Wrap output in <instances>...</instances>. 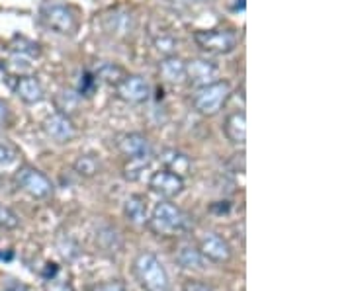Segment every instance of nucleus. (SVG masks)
I'll use <instances>...</instances> for the list:
<instances>
[{
	"label": "nucleus",
	"instance_id": "obj_1",
	"mask_svg": "<svg viewBox=\"0 0 352 291\" xmlns=\"http://www.w3.org/2000/svg\"><path fill=\"white\" fill-rule=\"evenodd\" d=\"M131 270L139 286L145 291H170L168 272L161 262V258L151 251H141L133 258Z\"/></svg>",
	"mask_w": 352,
	"mask_h": 291
},
{
	"label": "nucleus",
	"instance_id": "obj_2",
	"mask_svg": "<svg viewBox=\"0 0 352 291\" xmlns=\"http://www.w3.org/2000/svg\"><path fill=\"white\" fill-rule=\"evenodd\" d=\"M147 227L157 237H176L190 229V217L178 205L170 202H159L153 207Z\"/></svg>",
	"mask_w": 352,
	"mask_h": 291
},
{
	"label": "nucleus",
	"instance_id": "obj_3",
	"mask_svg": "<svg viewBox=\"0 0 352 291\" xmlns=\"http://www.w3.org/2000/svg\"><path fill=\"white\" fill-rule=\"evenodd\" d=\"M231 96V86L226 80H215L212 84H206L196 90L192 96L194 110L201 115H215L226 106L227 98Z\"/></svg>",
	"mask_w": 352,
	"mask_h": 291
},
{
	"label": "nucleus",
	"instance_id": "obj_4",
	"mask_svg": "<svg viewBox=\"0 0 352 291\" xmlns=\"http://www.w3.org/2000/svg\"><path fill=\"white\" fill-rule=\"evenodd\" d=\"M14 182L20 190L32 196L34 200H47L53 194V182L43 172H39L38 168L32 166H22L14 174Z\"/></svg>",
	"mask_w": 352,
	"mask_h": 291
},
{
	"label": "nucleus",
	"instance_id": "obj_5",
	"mask_svg": "<svg viewBox=\"0 0 352 291\" xmlns=\"http://www.w3.org/2000/svg\"><path fill=\"white\" fill-rule=\"evenodd\" d=\"M194 41L210 55H227L237 47V36L231 30H201L194 34Z\"/></svg>",
	"mask_w": 352,
	"mask_h": 291
},
{
	"label": "nucleus",
	"instance_id": "obj_6",
	"mask_svg": "<svg viewBox=\"0 0 352 291\" xmlns=\"http://www.w3.org/2000/svg\"><path fill=\"white\" fill-rule=\"evenodd\" d=\"M196 248L200 251V254L206 260H210L214 264H227L233 258L231 244L214 231H208V233L200 235Z\"/></svg>",
	"mask_w": 352,
	"mask_h": 291
},
{
	"label": "nucleus",
	"instance_id": "obj_7",
	"mask_svg": "<svg viewBox=\"0 0 352 291\" xmlns=\"http://www.w3.org/2000/svg\"><path fill=\"white\" fill-rule=\"evenodd\" d=\"M118 149L126 156L127 161L135 163H151L153 149L149 139L141 133H126L118 141Z\"/></svg>",
	"mask_w": 352,
	"mask_h": 291
},
{
	"label": "nucleus",
	"instance_id": "obj_8",
	"mask_svg": "<svg viewBox=\"0 0 352 291\" xmlns=\"http://www.w3.org/2000/svg\"><path fill=\"white\" fill-rule=\"evenodd\" d=\"M116 94L120 100L127 102V104H143L149 100V82L139 75H126L118 84H116Z\"/></svg>",
	"mask_w": 352,
	"mask_h": 291
},
{
	"label": "nucleus",
	"instance_id": "obj_9",
	"mask_svg": "<svg viewBox=\"0 0 352 291\" xmlns=\"http://www.w3.org/2000/svg\"><path fill=\"white\" fill-rule=\"evenodd\" d=\"M149 188L157 196L173 200V198L180 196L184 191V178L164 168V170H159V172L153 174L151 180H149Z\"/></svg>",
	"mask_w": 352,
	"mask_h": 291
},
{
	"label": "nucleus",
	"instance_id": "obj_10",
	"mask_svg": "<svg viewBox=\"0 0 352 291\" xmlns=\"http://www.w3.org/2000/svg\"><path fill=\"white\" fill-rule=\"evenodd\" d=\"M41 18H43V22H45L47 27L59 32V34H71L76 25L75 14L67 6H57V4L45 6L41 10Z\"/></svg>",
	"mask_w": 352,
	"mask_h": 291
},
{
	"label": "nucleus",
	"instance_id": "obj_11",
	"mask_svg": "<svg viewBox=\"0 0 352 291\" xmlns=\"http://www.w3.org/2000/svg\"><path fill=\"white\" fill-rule=\"evenodd\" d=\"M217 78V67L208 59H192L186 63V80L190 86L201 89L206 84H212Z\"/></svg>",
	"mask_w": 352,
	"mask_h": 291
},
{
	"label": "nucleus",
	"instance_id": "obj_12",
	"mask_svg": "<svg viewBox=\"0 0 352 291\" xmlns=\"http://www.w3.org/2000/svg\"><path fill=\"white\" fill-rule=\"evenodd\" d=\"M43 129L50 135L51 139L57 143H69L75 137V126L71 121V117L65 114H53L43 121Z\"/></svg>",
	"mask_w": 352,
	"mask_h": 291
},
{
	"label": "nucleus",
	"instance_id": "obj_13",
	"mask_svg": "<svg viewBox=\"0 0 352 291\" xmlns=\"http://www.w3.org/2000/svg\"><path fill=\"white\" fill-rule=\"evenodd\" d=\"M124 216H126L127 223H131V225H135V227H143V225H147V200L143 198V196H138V194H133V196H129L124 203Z\"/></svg>",
	"mask_w": 352,
	"mask_h": 291
},
{
	"label": "nucleus",
	"instance_id": "obj_14",
	"mask_svg": "<svg viewBox=\"0 0 352 291\" xmlns=\"http://www.w3.org/2000/svg\"><path fill=\"white\" fill-rule=\"evenodd\" d=\"M14 92L25 102V104H38L43 100V89L34 76H18L14 82Z\"/></svg>",
	"mask_w": 352,
	"mask_h": 291
},
{
	"label": "nucleus",
	"instance_id": "obj_15",
	"mask_svg": "<svg viewBox=\"0 0 352 291\" xmlns=\"http://www.w3.org/2000/svg\"><path fill=\"white\" fill-rule=\"evenodd\" d=\"M159 159H161V163H163L166 170L175 172L178 176L184 178L192 170V161H190L188 154L176 151V149H164Z\"/></svg>",
	"mask_w": 352,
	"mask_h": 291
},
{
	"label": "nucleus",
	"instance_id": "obj_16",
	"mask_svg": "<svg viewBox=\"0 0 352 291\" xmlns=\"http://www.w3.org/2000/svg\"><path fill=\"white\" fill-rule=\"evenodd\" d=\"M159 73L166 82L170 84H180L186 80V63L182 59H178L176 55H168L164 61L159 65Z\"/></svg>",
	"mask_w": 352,
	"mask_h": 291
},
{
	"label": "nucleus",
	"instance_id": "obj_17",
	"mask_svg": "<svg viewBox=\"0 0 352 291\" xmlns=\"http://www.w3.org/2000/svg\"><path fill=\"white\" fill-rule=\"evenodd\" d=\"M223 133L226 137L233 145H245V139H247V121H245V114L243 112H237V114H231L226 119L223 124Z\"/></svg>",
	"mask_w": 352,
	"mask_h": 291
},
{
	"label": "nucleus",
	"instance_id": "obj_18",
	"mask_svg": "<svg viewBox=\"0 0 352 291\" xmlns=\"http://www.w3.org/2000/svg\"><path fill=\"white\" fill-rule=\"evenodd\" d=\"M175 262L180 268H184V270H200V268H204L206 258L201 256L200 251H198L196 246L184 244V246L176 253Z\"/></svg>",
	"mask_w": 352,
	"mask_h": 291
},
{
	"label": "nucleus",
	"instance_id": "obj_19",
	"mask_svg": "<svg viewBox=\"0 0 352 291\" xmlns=\"http://www.w3.org/2000/svg\"><path fill=\"white\" fill-rule=\"evenodd\" d=\"M104 27H106V32H110L113 36H127L133 30V18L129 14L113 12L106 16Z\"/></svg>",
	"mask_w": 352,
	"mask_h": 291
},
{
	"label": "nucleus",
	"instance_id": "obj_20",
	"mask_svg": "<svg viewBox=\"0 0 352 291\" xmlns=\"http://www.w3.org/2000/svg\"><path fill=\"white\" fill-rule=\"evenodd\" d=\"M75 170L76 174H80V176L85 178L96 176L98 170H100V161H98L96 156H92V154H82V156L76 159Z\"/></svg>",
	"mask_w": 352,
	"mask_h": 291
},
{
	"label": "nucleus",
	"instance_id": "obj_21",
	"mask_svg": "<svg viewBox=\"0 0 352 291\" xmlns=\"http://www.w3.org/2000/svg\"><path fill=\"white\" fill-rule=\"evenodd\" d=\"M126 76L124 73V69L122 67H118V65H112V63H104L100 65V69L96 71V78H102V80H106L108 84H118L122 78Z\"/></svg>",
	"mask_w": 352,
	"mask_h": 291
},
{
	"label": "nucleus",
	"instance_id": "obj_22",
	"mask_svg": "<svg viewBox=\"0 0 352 291\" xmlns=\"http://www.w3.org/2000/svg\"><path fill=\"white\" fill-rule=\"evenodd\" d=\"M96 84H98L96 75H92V73H82L80 80H78V94H80V96H90V94L94 92V89H96Z\"/></svg>",
	"mask_w": 352,
	"mask_h": 291
},
{
	"label": "nucleus",
	"instance_id": "obj_23",
	"mask_svg": "<svg viewBox=\"0 0 352 291\" xmlns=\"http://www.w3.org/2000/svg\"><path fill=\"white\" fill-rule=\"evenodd\" d=\"M20 225V217L14 213L10 207L0 203V227L4 229H16Z\"/></svg>",
	"mask_w": 352,
	"mask_h": 291
},
{
	"label": "nucleus",
	"instance_id": "obj_24",
	"mask_svg": "<svg viewBox=\"0 0 352 291\" xmlns=\"http://www.w3.org/2000/svg\"><path fill=\"white\" fill-rule=\"evenodd\" d=\"M57 108H59V114H71L76 110V96H73L71 92H61L59 98H57Z\"/></svg>",
	"mask_w": 352,
	"mask_h": 291
},
{
	"label": "nucleus",
	"instance_id": "obj_25",
	"mask_svg": "<svg viewBox=\"0 0 352 291\" xmlns=\"http://www.w3.org/2000/svg\"><path fill=\"white\" fill-rule=\"evenodd\" d=\"M16 156H18V152H16L12 145L8 141L0 139V165H12Z\"/></svg>",
	"mask_w": 352,
	"mask_h": 291
},
{
	"label": "nucleus",
	"instance_id": "obj_26",
	"mask_svg": "<svg viewBox=\"0 0 352 291\" xmlns=\"http://www.w3.org/2000/svg\"><path fill=\"white\" fill-rule=\"evenodd\" d=\"M45 291H75L71 281L65 278H59V274L55 278H51L45 281Z\"/></svg>",
	"mask_w": 352,
	"mask_h": 291
},
{
	"label": "nucleus",
	"instance_id": "obj_27",
	"mask_svg": "<svg viewBox=\"0 0 352 291\" xmlns=\"http://www.w3.org/2000/svg\"><path fill=\"white\" fill-rule=\"evenodd\" d=\"M155 45H157V49L161 51V53H164V55L168 57V55H173V51H175L176 41L173 38H168V36H164V38L155 39Z\"/></svg>",
	"mask_w": 352,
	"mask_h": 291
},
{
	"label": "nucleus",
	"instance_id": "obj_28",
	"mask_svg": "<svg viewBox=\"0 0 352 291\" xmlns=\"http://www.w3.org/2000/svg\"><path fill=\"white\" fill-rule=\"evenodd\" d=\"M92 291H127L126 283L120 281V279H108L104 283H98Z\"/></svg>",
	"mask_w": 352,
	"mask_h": 291
},
{
	"label": "nucleus",
	"instance_id": "obj_29",
	"mask_svg": "<svg viewBox=\"0 0 352 291\" xmlns=\"http://www.w3.org/2000/svg\"><path fill=\"white\" fill-rule=\"evenodd\" d=\"M2 291H32V290H30L25 283L18 281V279L6 278L4 279V283H2Z\"/></svg>",
	"mask_w": 352,
	"mask_h": 291
},
{
	"label": "nucleus",
	"instance_id": "obj_30",
	"mask_svg": "<svg viewBox=\"0 0 352 291\" xmlns=\"http://www.w3.org/2000/svg\"><path fill=\"white\" fill-rule=\"evenodd\" d=\"M182 291H214L210 286H206V283H201L198 279H190L184 283V288Z\"/></svg>",
	"mask_w": 352,
	"mask_h": 291
},
{
	"label": "nucleus",
	"instance_id": "obj_31",
	"mask_svg": "<svg viewBox=\"0 0 352 291\" xmlns=\"http://www.w3.org/2000/svg\"><path fill=\"white\" fill-rule=\"evenodd\" d=\"M57 274H59V266H57L55 262H47V264H45V270H43V274H41V276H43V279L47 281V279L55 278Z\"/></svg>",
	"mask_w": 352,
	"mask_h": 291
},
{
	"label": "nucleus",
	"instance_id": "obj_32",
	"mask_svg": "<svg viewBox=\"0 0 352 291\" xmlns=\"http://www.w3.org/2000/svg\"><path fill=\"white\" fill-rule=\"evenodd\" d=\"M168 4H173L176 8H184V6H190V4H194V2H198V0H166Z\"/></svg>",
	"mask_w": 352,
	"mask_h": 291
},
{
	"label": "nucleus",
	"instance_id": "obj_33",
	"mask_svg": "<svg viewBox=\"0 0 352 291\" xmlns=\"http://www.w3.org/2000/svg\"><path fill=\"white\" fill-rule=\"evenodd\" d=\"M6 119H8V108H6L4 102H0V126H4Z\"/></svg>",
	"mask_w": 352,
	"mask_h": 291
}]
</instances>
